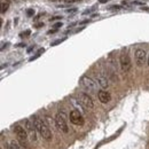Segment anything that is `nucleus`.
Segmentation results:
<instances>
[{"label":"nucleus","instance_id":"nucleus-1","mask_svg":"<svg viewBox=\"0 0 149 149\" xmlns=\"http://www.w3.org/2000/svg\"><path fill=\"white\" fill-rule=\"evenodd\" d=\"M33 124H34V127L37 130V132L45 139V140H51L52 139V132L49 130V127L47 126V124L40 119L39 117L34 116L33 117Z\"/></svg>","mask_w":149,"mask_h":149},{"label":"nucleus","instance_id":"nucleus-2","mask_svg":"<svg viewBox=\"0 0 149 149\" xmlns=\"http://www.w3.org/2000/svg\"><path fill=\"white\" fill-rule=\"evenodd\" d=\"M55 125L61 132H63V133L69 132V127H68V124H67V116L63 111L58 113V115L55 116Z\"/></svg>","mask_w":149,"mask_h":149},{"label":"nucleus","instance_id":"nucleus-3","mask_svg":"<svg viewBox=\"0 0 149 149\" xmlns=\"http://www.w3.org/2000/svg\"><path fill=\"white\" fill-rule=\"evenodd\" d=\"M14 133L16 134V137L21 141V144L27 146V142H28V132H27V130L24 127H22L21 125H16L14 127Z\"/></svg>","mask_w":149,"mask_h":149},{"label":"nucleus","instance_id":"nucleus-4","mask_svg":"<svg viewBox=\"0 0 149 149\" xmlns=\"http://www.w3.org/2000/svg\"><path fill=\"white\" fill-rule=\"evenodd\" d=\"M119 64H120V69L124 71V72H128L132 68V62L131 59L128 56L127 53H122L120 54V58H119Z\"/></svg>","mask_w":149,"mask_h":149},{"label":"nucleus","instance_id":"nucleus-5","mask_svg":"<svg viewBox=\"0 0 149 149\" xmlns=\"http://www.w3.org/2000/svg\"><path fill=\"white\" fill-rule=\"evenodd\" d=\"M78 101L80 102V104L84 108H87V109H93L94 108V103H93L92 98L89 96V94H86V93H79Z\"/></svg>","mask_w":149,"mask_h":149},{"label":"nucleus","instance_id":"nucleus-6","mask_svg":"<svg viewBox=\"0 0 149 149\" xmlns=\"http://www.w3.org/2000/svg\"><path fill=\"white\" fill-rule=\"evenodd\" d=\"M69 118H70V122L73 124V125H77V126H82L84 125V117L83 115L79 113V110H72L69 115Z\"/></svg>","mask_w":149,"mask_h":149},{"label":"nucleus","instance_id":"nucleus-7","mask_svg":"<svg viewBox=\"0 0 149 149\" xmlns=\"http://www.w3.org/2000/svg\"><path fill=\"white\" fill-rule=\"evenodd\" d=\"M80 84H82V86H83L84 89H89L91 92H95L96 89H98L95 82H94L91 77H89V76H83V77L80 78Z\"/></svg>","mask_w":149,"mask_h":149},{"label":"nucleus","instance_id":"nucleus-8","mask_svg":"<svg viewBox=\"0 0 149 149\" xmlns=\"http://www.w3.org/2000/svg\"><path fill=\"white\" fill-rule=\"evenodd\" d=\"M134 56H135V62H137V65L138 67H142L147 60V55H146V51L142 49V48H138L134 53Z\"/></svg>","mask_w":149,"mask_h":149},{"label":"nucleus","instance_id":"nucleus-9","mask_svg":"<svg viewBox=\"0 0 149 149\" xmlns=\"http://www.w3.org/2000/svg\"><path fill=\"white\" fill-rule=\"evenodd\" d=\"M24 126H25V130H27V132H28V134H29L30 139L32 140V141H36L37 140V134H36V127H34V124H33V122L31 123L29 119H25L24 120Z\"/></svg>","mask_w":149,"mask_h":149},{"label":"nucleus","instance_id":"nucleus-10","mask_svg":"<svg viewBox=\"0 0 149 149\" xmlns=\"http://www.w3.org/2000/svg\"><path fill=\"white\" fill-rule=\"evenodd\" d=\"M98 98H99V100H100L102 103H108V102H110V100H111V95H110V93L107 92V91H99Z\"/></svg>","mask_w":149,"mask_h":149},{"label":"nucleus","instance_id":"nucleus-11","mask_svg":"<svg viewBox=\"0 0 149 149\" xmlns=\"http://www.w3.org/2000/svg\"><path fill=\"white\" fill-rule=\"evenodd\" d=\"M96 78H98V83H99V85H100L102 89H108L109 83H108V79H107V77H106V76H103V75H98V76H96Z\"/></svg>","mask_w":149,"mask_h":149},{"label":"nucleus","instance_id":"nucleus-12","mask_svg":"<svg viewBox=\"0 0 149 149\" xmlns=\"http://www.w3.org/2000/svg\"><path fill=\"white\" fill-rule=\"evenodd\" d=\"M8 7H9V1H7V0H1V13H2V14H5V13L7 12Z\"/></svg>","mask_w":149,"mask_h":149},{"label":"nucleus","instance_id":"nucleus-13","mask_svg":"<svg viewBox=\"0 0 149 149\" xmlns=\"http://www.w3.org/2000/svg\"><path fill=\"white\" fill-rule=\"evenodd\" d=\"M8 148L9 149H20V146H19L17 141L12 140V141H10V144H9V146H8Z\"/></svg>","mask_w":149,"mask_h":149},{"label":"nucleus","instance_id":"nucleus-14","mask_svg":"<svg viewBox=\"0 0 149 149\" xmlns=\"http://www.w3.org/2000/svg\"><path fill=\"white\" fill-rule=\"evenodd\" d=\"M27 13H28V16H29V17H31V16L34 15V10H33V9H28Z\"/></svg>","mask_w":149,"mask_h":149},{"label":"nucleus","instance_id":"nucleus-15","mask_svg":"<svg viewBox=\"0 0 149 149\" xmlns=\"http://www.w3.org/2000/svg\"><path fill=\"white\" fill-rule=\"evenodd\" d=\"M61 25H62V23H56V24L54 25V28H55V29H58V28H60Z\"/></svg>","mask_w":149,"mask_h":149},{"label":"nucleus","instance_id":"nucleus-16","mask_svg":"<svg viewBox=\"0 0 149 149\" xmlns=\"http://www.w3.org/2000/svg\"><path fill=\"white\" fill-rule=\"evenodd\" d=\"M142 9L146 10V12H149V7H142Z\"/></svg>","mask_w":149,"mask_h":149},{"label":"nucleus","instance_id":"nucleus-17","mask_svg":"<svg viewBox=\"0 0 149 149\" xmlns=\"http://www.w3.org/2000/svg\"><path fill=\"white\" fill-rule=\"evenodd\" d=\"M75 1H77V0H65V2H75Z\"/></svg>","mask_w":149,"mask_h":149},{"label":"nucleus","instance_id":"nucleus-18","mask_svg":"<svg viewBox=\"0 0 149 149\" xmlns=\"http://www.w3.org/2000/svg\"><path fill=\"white\" fill-rule=\"evenodd\" d=\"M107 1H109V0H100L101 3H104V2H107Z\"/></svg>","mask_w":149,"mask_h":149},{"label":"nucleus","instance_id":"nucleus-19","mask_svg":"<svg viewBox=\"0 0 149 149\" xmlns=\"http://www.w3.org/2000/svg\"><path fill=\"white\" fill-rule=\"evenodd\" d=\"M147 62H148V65H149V56H148V61H147Z\"/></svg>","mask_w":149,"mask_h":149},{"label":"nucleus","instance_id":"nucleus-20","mask_svg":"<svg viewBox=\"0 0 149 149\" xmlns=\"http://www.w3.org/2000/svg\"><path fill=\"white\" fill-rule=\"evenodd\" d=\"M52 1H58V0H52Z\"/></svg>","mask_w":149,"mask_h":149},{"label":"nucleus","instance_id":"nucleus-21","mask_svg":"<svg viewBox=\"0 0 149 149\" xmlns=\"http://www.w3.org/2000/svg\"><path fill=\"white\" fill-rule=\"evenodd\" d=\"M7 1H9V2H10V0H7Z\"/></svg>","mask_w":149,"mask_h":149},{"label":"nucleus","instance_id":"nucleus-22","mask_svg":"<svg viewBox=\"0 0 149 149\" xmlns=\"http://www.w3.org/2000/svg\"><path fill=\"white\" fill-rule=\"evenodd\" d=\"M77 1H79V0H77Z\"/></svg>","mask_w":149,"mask_h":149}]
</instances>
